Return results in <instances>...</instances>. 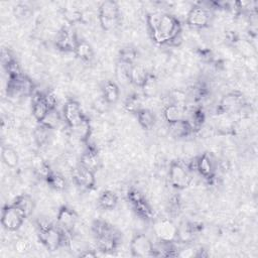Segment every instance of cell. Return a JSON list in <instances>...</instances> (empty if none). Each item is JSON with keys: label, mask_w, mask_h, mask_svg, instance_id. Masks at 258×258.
<instances>
[{"label": "cell", "mask_w": 258, "mask_h": 258, "mask_svg": "<svg viewBox=\"0 0 258 258\" xmlns=\"http://www.w3.org/2000/svg\"><path fill=\"white\" fill-rule=\"evenodd\" d=\"M210 12L203 6H194L188 13L187 23L195 28H203L208 25L210 21Z\"/></svg>", "instance_id": "cell-11"}, {"label": "cell", "mask_w": 258, "mask_h": 258, "mask_svg": "<svg viewBox=\"0 0 258 258\" xmlns=\"http://www.w3.org/2000/svg\"><path fill=\"white\" fill-rule=\"evenodd\" d=\"M64 18H66V20L71 24L81 21L82 17H83L81 11H79L77 9H72V8H68V9L64 10Z\"/></svg>", "instance_id": "cell-37"}, {"label": "cell", "mask_w": 258, "mask_h": 258, "mask_svg": "<svg viewBox=\"0 0 258 258\" xmlns=\"http://www.w3.org/2000/svg\"><path fill=\"white\" fill-rule=\"evenodd\" d=\"M74 53L82 61H90L94 54L91 45L86 41H79Z\"/></svg>", "instance_id": "cell-30"}, {"label": "cell", "mask_w": 258, "mask_h": 258, "mask_svg": "<svg viewBox=\"0 0 258 258\" xmlns=\"http://www.w3.org/2000/svg\"><path fill=\"white\" fill-rule=\"evenodd\" d=\"M181 29V23L178 18L165 13L161 14L157 26L151 31V37L158 45L170 44L178 39Z\"/></svg>", "instance_id": "cell-1"}, {"label": "cell", "mask_w": 258, "mask_h": 258, "mask_svg": "<svg viewBox=\"0 0 258 258\" xmlns=\"http://www.w3.org/2000/svg\"><path fill=\"white\" fill-rule=\"evenodd\" d=\"M149 74L145 70L144 67L140 66V64H132L130 69V83L135 85L136 87L143 88L146 84Z\"/></svg>", "instance_id": "cell-19"}, {"label": "cell", "mask_w": 258, "mask_h": 258, "mask_svg": "<svg viewBox=\"0 0 258 258\" xmlns=\"http://www.w3.org/2000/svg\"><path fill=\"white\" fill-rule=\"evenodd\" d=\"M14 249L18 253H26L31 249V244L26 238H18L14 242Z\"/></svg>", "instance_id": "cell-38"}, {"label": "cell", "mask_w": 258, "mask_h": 258, "mask_svg": "<svg viewBox=\"0 0 258 258\" xmlns=\"http://www.w3.org/2000/svg\"><path fill=\"white\" fill-rule=\"evenodd\" d=\"M14 12H15V14H16L18 17L25 16V15H27L28 8H27L25 5H21V4H20V5H17V6H15Z\"/></svg>", "instance_id": "cell-42"}, {"label": "cell", "mask_w": 258, "mask_h": 258, "mask_svg": "<svg viewBox=\"0 0 258 258\" xmlns=\"http://www.w3.org/2000/svg\"><path fill=\"white\" fill-rule=\"evenodd\" d=\"M136 115H137L139 124L144 129H151L154 126L156 119H155V116L152 113V111H150L149 109L142 108Z\"/></svg>", "instance_id": "cell-28"}, {"label": "cell", "mask_w": 258, "mask_h": 258, "mask_svg": "<svg viewBox=\"0 0 258 258\" xmlns=\"http://www.w3.org/2000/svg\"><path fill=\"white\" fill-rule=\"evenodd\" d=\"M13 205L18 207L26 215V217L30 216V214L34 212V209H35L34 200H32V198L28 195L18 196L15 199V201L13 202Z\"/></svg>", "instance_id": "cell-25"}, {"label": "cell", "mask_w": 258, "mask_h": 258, "mask_svg": "<svg viewBox=\"0 0 258 258\" xmlns=\"http://www.w3.org/2000/svg\"><path fill=\"white\" fill-rule=\"evenodd\" d=\"M132 64H128L119 61L116 67V78L119 83L125 85L130 83V69Z\"/></svg>", "instance_id": "cell-27"}, {"label": "cell", "mask_w": 258, "mask_h": 258, "mask_svg": "<svg viewBox=\"0 0 258 258\" xmlns=\"http://www.w3.org/2000/svg\"><path fill=\"white\" fill-rule=\"evenodd\" d=\"M60 123H61V116H60V113L58 112L57 108L50 109L48 114L46 115V117L41 122L42 125L51 129V130H52V129L57 128Z\"/></svg>", "instance_id": "cell-31"}, {"label": "cell", "mask_w": 258, "mask_h": 258, "mask_svg": "<svg viewBox=\"0 0 258 258\" xmlns=\"http://www.w3.org/2000/svg\"><path fill=\"white\" fill-rule=\"evenodd\" d=\"M169 177L171 185L178 190L187 189L193 181L192 171L180 161H174L171 164Z\"/></svg>", "instance_id": "cell-3"}, {"label": "cell", "mask_w": 258, "mask_h": 258, "mask_svg": "<svg viewBox=\"0 0 258 258\" xmlns=\"http://www.w3.org/2000/svg\"><path fill=\"white\" fill-rule=\"evenodd\" d=\"M31 165H32V169H34L35 173L38 176H40L41 178L46 179V180L53 172L50 169V166L47 164V161L40 155L34 156V158H32V160H31Z\"/></svg>", "instance_id": "cell-22"}, {"label": "cell", "mask_w": 258, "mask_h": 258, "mask_svg": "<svg viewBox=\"0 0 258 258\" xmlns=\"http://www.w3.org/2000/svg\"><path fill=\"white\" fill-rule=\"evenodd\" d=\"M118 203V198L116 194L111 191H105L101 194L99 198V205L106 210H111L116 207Z\"/></svg>", "instance_id": "cell-29"}, {"label": "cell", "mask_w": 258, "mask_h": 258, "mask_svg": "<svg viewBox=\"0 0 258 258\" xmlns=\"http://www.w3.org/2000/svg\"><path fill=\"white\" fill-rule=\"evenodd\" d=\"M119 6L117 2L109 0L104 1L99 6V21L103 29L111 30L115 28L119 22Z\"/></svg>", "instance_id": "cell-4"}, {"label": "cell", "mask_w": 258, "mask_h": 258, "mask_svg": "<svg viewBox=\"0 0 258 258\" xmlns=\"http://www.w3.org/2000/svg\"><path fill=\"white\" fill-rule=\"evenodd\" d=\"M164 117L168 123L186 119V107L183 104H170L164 110Z\"/></svg>", "instance_id": "cell-18"}, {"label": "cell", "mask_w": 258, "mask_h": 258, "mask_svg": "<svg viewBox=\"0 0 258 258\" xmlns=\"http://www.w3.org/2000/svg\"><path fill=\"white\" fill-rule=\"evenodd\" d=\"M73 180L78 186L89 190L92 189L95 185V173L85 169L80 165L73 170Z\"/></svg>", "instance_id": "cell-14"}, {"label": "cell", "mask_w": 258, "mask_h": 258, "mask_svg": "<svg viewBox=\"0 0 258 258\" xmlns=\"http://www.w3.org/2000/svg\"><path fill=\"white\" fill-rule=\"evenodd\" d=\"M133 206H134V209L136 210V212H137L140 216H142V217H144V218H150V217H151V215H152L151 209H150V207L148 206V204L145 202L144 198H143L142 200H140L139 202L133 204Z\"/></svg>", "instance_id": "cell-36"}, {"label": "cell", "mask_w": 258, "mask_h": 258, "mask_svg": "<svg viewBox=\"0 0 258 258\" xmlns=\"http://www.w3.org/2000/svg\"><path fill=\"white\" fill-rule=\"evenodd\" d=\"M47 181H48V184L57 191H63L67 186V183H66L64 178L62 175H60L58 173H54V172L51 173V175L48 177Z\"/></svg>", "instance_id": "cell-33"}, {"label": "cell", "mask_w": 258, "mask_h": 258, "mask_svg": "<svg viewBox=\"0 0 258 258\" xmlns=\"http://www.w3.org/2000/svg\"><path fill=\"white\" fill-rule=\"evenodd\" d=\"M120 235H100L96 236L97 240V247L103 252H110L113 251L119 240Z\"/></svg>", "instance_id": "cell-21"}, {"label": "cell", "mask_w": 258, "mask_h": 258, "mask_svg": "<svg viewBox=\"0 0 258 258\" xmlns=\"http://www.w3.org/2000/svg\"><path fill=\"white\" fill-rule=\"evenodd\" d=\"M39 233L41 242L51 251L59 249L64 242V231L56 228L47 221H39Z\"/></svg>", "instance_id": "cell-2"}, {"label": "cell", "mask_w": 258, "mask_h": 258, "mask_svg": "<svg viewBox=\"0 0 258 258\" xmlns=\"http://www.w3.org/2000/svg\"><path fill=\"white\" fill-rule=\"evenodd\" d=\"M1 157L3 163L11 169H14L18 166L19 156L17 151L11 146H3L1 151Z\"/></svg>", "instance_id": "cell-23"}, {"label": "cell", "mask_w": 258, "mask_h": 258, "mask_svg": "<svg viewBox=\"0 0 258 258\" xmlns=\"http://www.w3.org/2000/svg\"><path fill=\"white\" fill-rule=\"evenodd\" d=\"M153 232L161 243H173L178 240L179 228L169 219H159L153 224Z\"/></svg>", "instance_id": "cell-5"}, {"label": "cell", "mask_w": 258, "mask_h": 258, "mask_svg": "<svg viewBox=\"0 0 258 258\" xmlns=\"http://www.w3.org/2000/svg\"><path fill=\"white\" fill-rule=\"evenodd\" d=\"M57 219L59 225L61 226V228L64 232H70L75 227L78 217L72 209L64 206L59 210Z\"/></svg>", "instance_id": "cell-13"}, {"label": "cell", "mask_w": 258, "mask_h": 258, "mask_svg": "<svg viewBox=\"0 0 258 258\" xmlns=\"http://www.w3.org/2000/svg\"><path fill=\"white\" fill-rule=\"evenodd\" d=\"M26 215L15 205H9L3 208L1 224L7 231H17L24 222Z\"/></svg>", "instance_id": "cell-6"}, {"label": "cell", "mask_w": 258, "mask_h": 258, "mask_svg": "<svg viewBox=\"0 0 258 258\" xmlns=\"http://www.w3.org/2000/svg\"><path fill=\"white\" fill-rule=\"evenodd\" d=\"M130 250L135 257H150L155 255V249L151 240L144 234H136L130 243Z\"/></svg>", "instance_id": "cell-8"}, {"label": "cell", "mask_w": 258, "mask_h": 258, "mask_svg": "<svg viewBox=\"0 0 258 258\" xmlns=\"http://www.w3.org/2000/svg\"><path fill=\"white\" fill-rule=\"evenodd\" d=\"M50 130H51V129L45 127L42 124H41L40 127L37 128V130L35 131V138H36V141L39 145H43V144L48 142Z\"/></svg>", "instance_id": "cell-34"}, {"label": "cell", "mask_w": 258, "mask_h": 258, "mask_svg": "<svg viewBox=\"0 0 258 258\" xmlns=\"http://www.w3.org/2000/svg\"><path fill=\"white\" fill-rule=\"evenodd\" d=\"M169 131L172 136L182 138L190 135L194 130L188 119H184L181 121L169 123Z\"/></svg>", "instance_id": "cell-17"}, {"label": "cell", "mask_w": 258, "mask_h": 258, "mask_svg": "<svg viewBox=\"0 0 258 258\" xmlns=\"http://www.w3.org/2000/svg\"><path fill=\"white\" fill-rule=\"evenodd\" d=\"M141 105H142V103H141L139 96H137L136 94H133V95L127 97L124 107L128 112L137 114L142 109Z\"/></svg>", "instance_id": "cell-32"}, {"label": "cell", "mask_w": 258, "mask_h": 258, "mask_svg": "<svg viewBox=\"0 0 258 258\" xmlns=\"http://www.w3.org/2000/svg\"><path fill=\"white\" fill-rule=\"evenodd\" d=\"M78 42L76 34L69 27H63L56 36V46L63 52H75Z\"/></svg>", "instance_id": "cell-9"}, {"label": "cell", "mask_w": 258, "mask_h": 258, "mask_svg": "<svg viewBox=\"0 0 258 258\" xmlns=\"http://www.w3.org/2000/svg\"><path fill=\"white\" fill-rule=\"evenodd\" d=\"M64 118L70 127H74L82 122L86 117L84 116L81 106L74 100H69L64 106Z\"/></svg>", "instance_id": "cell-12"}, {"label": "cell", "mask_w": 258, "mask_h": 258, "mask_svg": "<svg viewBox=\"0 0 258 258\" xmlns=\"http://www.w3.org/2000/svg\"><path fill=\"white\" fill-rule=\"evenodd\" d=\"M73 134L79 138L81 141L86 142L91 134V126H90V122L87 118H85L82 122H80L79 124H77L74 127H71Z\"/></svg>", "instance_id": "cell-24"}, {"label": "cell", "mask_w": 258, "mask_h": 258, "mask_svg": "<svg viewBox=\"0 0 258 258\" xmlns=\"http://www.w3.org/2000/svg\"><path fill=\"white\" fill-rule=\"evenodd\" d=\"M1 60L4 66H8L10 63H12L14 61L12 55L10 54V52L8 50H2V54H1Z\"/></svg>", "instance_id": "cell-41"}, {"label": "cell", "mask_w": 258, "mask_h": 258, "mask_svg": "<svg viewBox=\"0 0 258 258\" xmlns=\"http://www.w3.org/2000/svg\"><path fill=\"white\" fill-rule=\"evenodd\" d=\"M44 99L50 109H55L57 105V97L53 93H47L44 95Z\"/></svg>", "instance_id": "cell-40"}, {"label": "cell", "mask_w": 258, "mask_h": 258, "mask_svg": "<svg viewBox=\"0 0 258 258\" xmlns=\"http://www.w3.org/2000/svg\"><path fill=\"white\" fill-rule=\"evenodd\" d=\"M143 199V196L140 194L139 191L132 189L128 192V200L130 201L132 204H135Z\"/></svg>", "instance_id": "cell-39"}, {"label": "cell", "mask_w": 258, "mask_h": 258, "mask_svg": "<svg viewBox=\"0 0 258 258\" xmlns=\"http://www.w3.org/2000/svg\"><path fill=\"white\" fill-rule=\"evenodd\" d=\"M100 157L94 147H89L81 156L80 165L85 169L95 173L100 168Z\"/></svg>", "instance_id": "cell-15"}, {"label": "cell", "mask_w": 258, "mask_h": 258, "mask_svg": "<svg viewBox=\"0 0 258 258\" xmlns=\"http://www.w3.org/2000/svg\"><path fill=\"white\" fill-rule=\"evenodd\" d=\"M197 172L206 179H211L215 175V164L208 153L197 157Z\"/></svg>", "instance_id": "cell-16"}, {"label": "cell", "mask_w": 258, "mask_h": 258, "mask_svg": "<svg viewBox=\"0 0 258 258\" xmlns=\"http://www.w3.org/2000/svg\"><path fill=\"white\" fill-rule=\"evenodd\" d=\"M80 256H81V257H95V256H96V253H94V252H90L89 250H86L85 252L81 253Z\"/></svg>", "instance_id": "cell-43"}, {"label": "cell", "mask_w": 258, "mask_h": 258, "mask_svg": "<svg viewBox=\"0 0 258 258\" xmlns=\"http://www.w3.org/2000/svg\"><path fill=\"white\" fill-rule=\"evenodd\" d=\"M103 98L107 103L114 104L119 99V88L113 82L105 83L103 87Z\"/></svg>", "instance_id": "cell-26"}, {"label": "cell", "mask_w": 258, "mask_h": 258, "mask_svg": "<svg viewBox=\"0 0 258 258\" xmlns=\"http://www.w3.org/2000/svg\"><path fill=\"white\" fill-rule=\"evenodd\" d=\"M120 62L132 64L136 59V52L131 48H125L120 52Z\"/></svg>", "instance_id": "cell-35"}, {"label": "cell", "mask_w": 258, "mask_h": 258, "mask_svg": "<svg viewBox=\"0 0 258 258\" xmlns=\"http://www.w3.org/2000/svg\"><path fill=\"white\" fill-rule=\"evenodd\" d=\"M243 107V97L240 93L231 92L225 95L220 101L218 111L221 113H234Z\"/></svg>", "instance_id": "cell-10"}, {"label": "cell", "mask_w": 258, "mask_h": 258, "mask_svg": "<svg viewBox=\"0 0 258 258\" xmlns=\"http://www.w3.org/2000/svg\"><path fill=\"white\" fill-rule=\"evenodd\" d=\"M8 78L7 94L10 96H28L34 92V84L22 74Z\"/></svg>", "instance_id": "cell-7"}, {"label": "cell", "mask_w": 258, "mask_h": 258, "mask_svg": "<svg viewBox=\"0 0 258 258\" xmlns=\"http://www.w3.org/2000/svg\"><path fill=\"white\" fill-rule=\"evenodd\" d=\"M49 110L50 108L44 99V95H37L34 98V103H32V114H34L35 118L39 122H42Z\"/></svg>", "instance_id": "cell-20"}]
</instances>
